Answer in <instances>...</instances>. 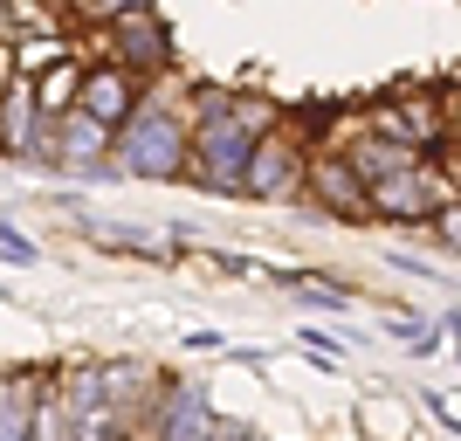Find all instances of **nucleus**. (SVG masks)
Returning <instances> with one entry per match:
<instances>
[{
	"label": "nucleus",
	"instance_id": "2eb2a0df",
	"mask_svg": "<svg viewBox=\"0 0 461 441\" xmlns=\"http://www.w3.org/2000/svg\"><path fill=\"white\" fill-rule=\"evenodd\" d=\"M447 331H461V310H447Z\"/></svg>",
	"mask_w": 461,
	"mask_h": 441
},
{
	"label": "nucleus",
	"instance_id": "f257e3e1",
	"mask_svg": "<svg viewBox=\"0 0 461 441\" xmlns=\"http://www.w3.org/2000/svg\"><path fill=\"white\" fill-rule=\"evenodd\" d=\"M117 159L131 166V173L145 179H179V166H186V132H179L173 111H138L131 132H124V145H117Z\"/></svg>",
	"mask_w": 461,
	"mask_h": 441
},
{
	"label": "nucleus",
	"instance_id": "7ed1b4c3",
	"mask_svg": "<svg viewBox=\"0 0 461 441\" xmlns=\"http://www.w3.org/2000/svg\"><path fill=\"white\" fill-rule=\"evenodd\" d=\"M90 124H124V117H138V90L131 77H117V69H96V77H83V104H77Z\"/></svg>",
	"mask_w": 461,
	"mask_h": 441
},
{
	"label": "nucleus",
	"instance_id": "9d476101",
	"mask_svg": "<svg viewBox=\"0 0 461 441\" xmlns=\"http://www.w3.org/2000/svg\"><path fill=\"white\" fill-rule=\"evenodd\" d=\"M393 338H406V345H413V359H427V352L441 345V338H434V325H427V317H393Z\"/></svg>",
	"mask_w": 461,
	"mask_h": 441
},
{
	"label": "nucleus",
	"instance_id": "f03ea898",
	"mask_svg": "<svg viewBox=\"0 0 461 441\" xmlns=\"http://www.w3.org/2000/svg\"><path fill=\"white\" fill-rule=\"evenodd\" d=\"M296 166H303V159L289 152L283 138H262V152H255V166H249V193L255 200H296V193H303Z\"/></svg>",
	"mask_w": 461,
	"mask_h": 441
},
{
	"label": "nucleus",
	"instance_id": "20e7f679",
	"mask_svg": "<svg viewBox=\"0 0 461 441\" xmlns=\"http://www.w3.org/2000/svg\"><path fill=\"white\" fill-rule=\"evenodd\" d=\"M310 193H324V200H330V214H345V221L372 214V187L358 179V166H345V159H324V166L310 173Z\"/></svg>",
	"mask_w": 461,
	"mask_h": 441
},
{
	"label": "nucleus",
	"instance_id": "423d86ee",
	"mask_svg": "<svg viewBox=\"0 0 461 441\" xmlns=\"http://www.w3.org/2000/svg\"><path fill=\"white\" fill-rule=\"evenodd\" d=\"M158 441H213L207 386H173V407H166V427H158Z\"/></svg>",
	"mask_w": 461,
	"mask_h": 441
},
{
	"label": "nucleus",
	"instance_id": "6e6552de",
	"mask_svg": "<svg viewBox=\"0 0 461 441\" xmlns=\"http://www.w3.org/2000/svg\"><path fill=\"white\" fill-rule=\"evenodd\" d=\"M117 35H124V49H131V56H152V69H158V62H173V35H166V28H158L145 7L117 21Z\"/></svg>",
	"mask_w": 461,
	"mask_h": 441
},
{
	"label": "nucleus",
	"instance_id": "39448f33",
	"mask_svg": "<svg viewBox=\"0 0 461 441\" xmlns=\"http://www.w3.org/2000/svg\"><path fill=\"white\" fill-rule=\"evenodd\" d=\"M372 214H385V221H400V214H413V221H434V193H427V179L406 166V173H393V179H379L372 187Z\"/></svg>",
	"mask_w": 461,
	"mask_h": 441
},
{
	"label": "nucleus",
	"instance_id": "1a4fd4ad",
	"mask_svg": "<svg viewBox=\"0 0 461 441\" xmlns=\"http://www.w3.org/2000/svg\"><path fill=\"white\" fill-rule=\"evenodd\" d=\"M0 441H35V407L21 386H0Z\"/></svg>",
	"mask_w": 461,
	"mask_h": 441
},
{
	"label": "nucleus",
	"instance_id": "f8f14e48",
	"mask_svg": "<svg viewBox=\"0 0 461 441\" xmlns=\"http://www.w3.org/2000/svg\"><path fill=\"white\" fill-rule=\"evenodd\" d=\"M434 228H441L447 249H461V207H441V214H434Z\"/></svg>",
	"mask_w": 461,
	"mask_h": 441
},
{
	"label": "nucleus",
	"instance_id": "9b49d317",
	"mask_svg": "<svg viewBox=\"0 0 461 441\" xmlns=\"http://www.w3.org/2000/svg\"><path fill=\"white\" fill-rule=\"evenodd\" d=\"M83 152H104V124H90V117H69V159H83Z\"/></svg>",
	"mask_w": 461,
	"mask_h": 441
},
{
	"label": "nucleus",
	"instance_id": "4468645a",
	"mask_svg": "<svg viewBox=\"0 0 461 441\" xmlns=\"http://www.w3.org/2000/svg\"><path fill=\"white\" fill-rule=\"evenodd\" d=\"M303 338H310V352H324V359H338V338H330L324 325H303Z\"/></svg>",
	"mask_w": 461,
	"mask_h": 441
},
{
	"label": "nucleus",
	"instance_id": "0eeeda50",
	"mask_svg": "<svg viewBox=\"0 0 461 441\" xmlns=\"http://www.w3.org/2000/svg\"><path fill=\"white\" fill-rule=\"evenodd\" d=\"M28 138H35V90L14 83L7 104H0V145H7V152H28Z\"/></svg>",
	"mask_w": 461,
	"mask_h": 441
},
{
	"label": "nucleus",
	"instance_id": "ddd939ff",
	"mask_svg": "<svg viewBox=\"0 0 461 441\" xmlns=\"http://www.w3.org/2000/svg\"><path fill=\"white\" fill-rule=\"evenodd\" d=\"M393 269H406V276H434V262L413 255V249H393Z\"/></svg>",
	"mask_w": 461,
	"mask_h": 441
}]
</instances>
